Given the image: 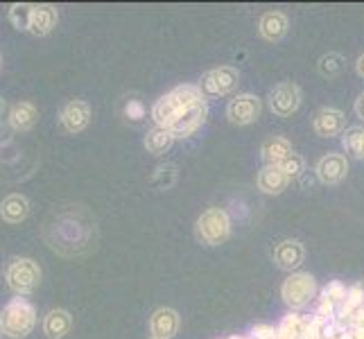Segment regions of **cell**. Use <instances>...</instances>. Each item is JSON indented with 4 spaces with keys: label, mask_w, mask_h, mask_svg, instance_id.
<instances>
[{
    "label": "cell",
    "mask_w": 364,
    "mask_h": 339,
    "mask_svg": "<svg viewBox=\"0 0 364 339\" xmlns=\"http://www.w3.org/2000/svg\"><path fill=\"white\" fill-rule=\"evenodd\" d=\"M199 107H206L202 89L195 84H181L174 86L166 95H161L149 113H152L154 127L172 129L179 120H183L188 113H193Z\"/></svg>",
    "instance_id": "1"
},
{
    "label": "cell",
    "mask_w": 364,
    "mask_h": 339,
    "mask_svg": "<svg viewBox=\"0 0 364 339\" xmlns=\"http://www.w3.org/2000/svg\"><path fill=\"white\" fill-rule=\"evenodd\" d=\"M0 323H3V333L11 339H23L28 337L34 325H36V310L28 298L16 296L3 308L0 315Z\"/></svg>",
    "instance_id": "2"
},
{
    "label": "cell",
    "mask_w": 364,
    "mask_h": 339,
    "mask_svg": "<svg viewBox=\"0 0 364 339\" xmlns=\"http://www.w3.org/2000/svg\"><path fill=\"white\" fill-rule=\"evenodd\" d=\"M197 240L206 247H220L231 235V220L224 208H208L195 222Z\"/></svg>",
    "instance_id": "3"
},
{
    "label": "cell",
    "mask_w": 364,
    "mask_h": 339,
    "mask_svg": "<svg viewBox=\"0 0 364 339\" xmlns=\"http://www.w3.org/2000/svg\"><path fill=\"white\" fill-rule=\"evenodd\" d=\"M5 281L16 296L32 294L41 283V267L32 258H11L5 269Z\"/></svg>",
    "instance_id": "4"
},
{
    "label": "cell",
    "mask_w": 364,
    "mask_h": 339,
    "mask_svg": "<svg viewBox=\"0 0 364 339\" xmlns=\"http://www.w3.org/2000/svg\"><path fill=\"white\" fill-rule=\"evenodd\" d=\"M317 281L312 274L306 271H294L290 274L281 285V298L285 301L287 308H292V312H299L301 308L310 306L317 298Z\"/></svg>",
    "instance_id": "5"
},
{
    "label": "cell",
    "mask_w": 364,
    "mask_h": 339,
    "mask_svg": "<svg viewBox=\"0 0 364 339\" xmlns=\"http://www.w3.org/2000/svg\"><path fill=\"white\" fill-rule=\"evenodd\" d=\"M237 84H240V72L233 66H220L202 75L199 89L208 97H222V95L233 93L237 89Z\"/></svg>",
    "instance_id": "6"
},
{
    "label": "cell",
    "mask_w": 364,
    "mask_h": 339,
    "mask_svg": "<svg viewBox=\"0 0 364 339\" xmlns=\"http://www.w3.org/2000/svg\"><path fill=\"white\" fill-rule=\"evenodd\" d=\"M262 111V102L260 97L254 93H242L233 97L227 104V118L231 124H237V127H245V124H251L260 118Z\"/></svg>",
    "instance_id": "7"
},
{
    "label": "cell",
    "mask_w": 364,
    "mask_h": 339,
    "mask_svg": "<svg viewBox=\"0 0 364 339\" xmlns=\"http://www.w3.org/2000/svg\"><path fill=\"white\" fill-rule=\"evenodd\" d=\"M301 107V89L294 82H281L269 91V109L276 116L287 118Z\"/></svg>",
    "instance_id": "8"
},
{
    "label": "cell",
    "mask_w": 364,
    "mask_h": 339,
    "mask_svg": "<svg viewBox=\"0 0 364 339\" xmlns=\"http://www.w3.org/2000/svg\"><path fill=\"white\" fill-rule=\"evenodd\" d=\"M91 118H93V111H91L89 102H84V99H70L59 113L61 127H64L68 134H82L91 124Z\"/></svg>",
    "instance_id": "9"
},
{
    "label": "cell",
    "mask_w": 364,
    "mask_h": 339,
    "mask_svg": "<svg viewBox=\"0 0 364 339\" xmlns=\"http://www.w3.org/2000/svg\"><path fill=\"white\" fill-rule=\"evenodd\" d=\"M346 292H348V287H346L342 281H331V283L326 285L323 290L319 292V296H317L315 315H319V317H323V319L333 321L335 315H337V310H340V306L344 303Z\"/></svg>",
    "instance_id": "10"
},
{
    "label": "cell",
    "mask_w": 364,
    "mask_h": 339,
    "mask_svg": "<svg viewBox=\"0 0 364 339\" xmlns=\"http://www.w3.org/2000/svg\"><path fill=\"white\" fill-rule=\"evenodd\" d=\"M272 258L276 262V267H281L285 271H296L301 265H304L306 258V249L299 240H281L279 244H274L272 249Z\"/></svg>",
    "instance_id": "11"
},
{
    "label": "cell",
    "mask_w": 364,
    "mask_h": 339,
    "mask_svg": "<svg viewBox=\"0 0 364 339\" xmlns=\"http://www.w3.org/2000/svg\"><path fill=\"white\" fill-rule=\"evenodd\" d=\"M344 127H346L344 113L335 107H323L312 116V129H315V134L321 138L340 136V134H344Z\"/></svg>",
    "instance_id": "12"
},
{
    "label": "cell",
    "mask_w": 364,
    "mask_h": 339,
    "mask_svg": "<svg viewBox=\"0 0 364 339\" xmlns=\"http://www.w3.org/2000/svg\"><path fill=\"white\" fill-rule=\"evenodd\" d=\"M317 177L321 183L326 185H337V183H342L346 179V174H348V161L342 156V154H326L319 158L317 163Z\"/></svg>",
    "instance_id": "13"
},
{
    "label": "cell",
    "mask_w": 364,
    "mask_h": 339,
    "mask_svg": "<svg viewBox=\"0 0 364 339\" xmlns=\"http://www.w3.org/2000/svg\"><path fill=\"white\" fill-rule=\"evenodd\" d=\"M181 325L179 312L172 308H159L149 317V335L154 339H172Z\"/></svg>",
    "instance_id": "14"
},
{
    "label": "cell",
    "mask_w": 364,
    "mask_h": 339,
    "mask_svg": "<svg viewBox=\"0 0 364 339\" xmlns=\"http://www.w3.org/2000/svg\"><path fill=\"white\" fill-rule=\"evenodd\" d=\"M287 28H290V21L283 14V11H265L258 21V32L265 41H281L287 34Z\"/></svg>",
    "instance_id": "15"
},
{
    "label": "cell",
    "mask_w": 364,
    "mask_h": 339,
    "mask_svg": "<svg viewBox=\"0 0 364 339\" xmlns=\"http://www.w3.org/2000/svg\"><path fill=\"white\" fill-rule=\"evenodd\" d=\"M59 11L55 5H34L32 21H30V34L32 36H48L57 28Z\"/></svg>",
    "instance_id": "16"
},
{
    "label": "cell",
    "mask_w": 364,
    "mask_h": 339,
    "mask_svg": "<svg viewBox=\"0 0 364 339\" xmlns=\"http://www.w3.org/2000/svg\"><path fill=\"white\" fill-rule=\"evenodd\" d=\"M73 328V315L64 308L50 310L43 317V335L48 339H64Z\"/></svg>",
    "instance_id": "17"
},
{
    "label": "cell",
    "mask_w": 364,
    "mask_h": 339,
    "mask_svg": "<svg viewBox=\"0 0 364 339\" xmlns=\"http://www.w3.org/2000/svg\"><path fill=\"white\" fill-rule=\"evenodd\" d=\"M28 215H30V199L25 195L11 193L0 202V217L7 224H21Z\"/></svg>",
    "instance_id": "18"
},
{
    "label": "cell",
    "mask_w": 364,
    "mask_h": 339,
    "mask_svg": "<svg viewBox=\"0 0 364 339\" xmlns=\"http://www.w3.org/2000/svg\"><path fill=\"white\" fill-rule=\"evenodd\" d=\"M292 154H294L292 143L283 136H272L260 147V156L265 161V166H281V163Z\"/></svg>",
    "instance_id": "19"
},
{
    "label": "cell",
    "mask_w": 364,
    "mask_h": 339,
    "mask_svg": "<svg viewBox=\"0 0 364 339\" xmlns=\"http://www.w3.org/2000/svg\"><path fill=\"white\" fill-rule=\"evenodd\" d=\"M36 120H39V109H36L32 102H18L9 109V127L14 131H30Z\"/></svg>",
    "instance_id": "20"
},
{
    "label": "cell",
    "mask_w": 364,
    "mask_h": 339,
    "mask_svg": "<svg viewBox=\"0 0 364 339\" xmlns=\"http://www.w3.org/2000/svg\"><path fill=\"white\" fill-rule=\"evenodd\" d=\"M290 179L285 177V172L279 166H265L258 172V188L265 195H281Z\"/></svg>",
    "instance_id": "21"
},
{
    "label": "cell",
    "mask_w": 364,
    "mask_h": 339,
    "mask_svg": "<svg viewBox=\"0 0 364 339\" xmlns=\"http://www.w3.org/2000/svg\"><path fill=\"white\" fill-rule=\"evenodd\" d=\"M308 328V317L301 312H287L276 325V339H301Z\"/></svg>",
    "instance_id": "22"
},
{
    "label": "cell",
    "mask_w": 364,
    "mask_h": 339,
    "mask_svg": "<svg viewBox=\"0 0 364 339\" xmlns=\"http://www.w3.org/2000/svg\"><path fill=\"white\" fill-rule=\"evenodd\" d=\"M360 308H364V281H358L355 285H350V287H348L344 303L340 306V310H337V315H335L337 325H342V323H344L350 315H353V312H358Z\"/></svg>",
    "instance_id": "23"
},
{
    "label": "cell",
    "mask_w": 364,
    "mask_h": 339,
    "mask_svg": "<svg viewBox=\"0 0 364 339\" xmlns=\"http://www.w3.org/2000/svg\"><path fill=\"white\" fill-rule=\"evenodd\" d=\"M174 134L166 127H152L147 131L145 136V149L149 154H154V156H161V154H166L168 149L174 145Z\"/></svg>",
    "instance_id": "24"
},
{
    "label": "cell",
    "mask_w": 364,
    "mask_h": 339,
    "mask_svg": "<svg viewBox=\"0 0 364 339\" xmlns=\"http://www.w3.org/2000/svg\"><path fill=\"white\" fill-rule=\"evenodd\" d=\"M342 145L346 149V154L355 156L364 161V127H350L342 136Z\"/></svg>",
    "instance_id": "25"
},
{
    "label": "cell",
    "mask_w": 364,
    "mask_h": 339,
    "mask_svg": "<svg viewBox=\"0 0 364 339\" xmlns=\"http://www.w3.org/2000/svg\"><path fill=\"white\" fill-rule=\"evenodd\" d=\"M32 11H34V5L30 3H14L9 7V23L14 25L18 32H30Z\"/></svg>",
    "instance_id": "26"
},
{
    "label": "cell",
    "mask_w": 364,
    "mask_h": 339,
    "mask_svg": "<svg viewBox=\"0 0 364 339\" xmlns=\"http://www.w3.org/2000/svg\"><path fill=\"white\" fill-rule=\"evenodd\" d=\"M317 68H319V75H321V77L333 80V77H337V75H342V72H344V68H346V59H344L342 55H337V53H328V55H323V57L319 59Z\"/></svg>",
    "instance_id": "27"
},
{
    "label": "cell",
    "mask_w": 364,
    "mask_h": 339,
    "mask_svg": "<svg viewBox=\"0 0 364 339\" xmlns=\"http://www.w3.org/2000/svg\"><path fill=\"white\" fill-rule=\"evenodd\" d=\"M279 168L285 172V177L292 181V179H299L301 174H304V170H306V161H304V156H299V154L294 152L292 156H287Z\"/></svg>",
    "instance_id": "28"
},
{
    "label": "cell",
    "mask_w": 364,
    "mask_h": 339,
    "mask_svg": "<svg viewBox=\"0 0 364 339\" xmlns=\"http://www.w3.org/2000/svg\"><path fill=\"white\" fill-rule=\"evenodd\" d=\"M124 116L134 122L143 120L145 118V104L141 102V99H129V102L124 104Z\"/></svg>",
    "instance_id": "29"
},
{
    "label": "cell",
    "mask_w": 364,
    "mask_h": 339,
    "mask_svg": "<svg viewBox=\"0 0 364 339\" xmlns=\"http://www.w3.org/2000/svg\"><path fill=\"white\" fill-rule=\"evenodd\" d=\"M251 339H276V328L269 323H256L254 328L249 330Z\"/></svg>",
    "instance_id": "30"
},
{
    "label": "cell",
    "mask_w": 364,
    "mask_h": 339,
    "mask_svg": "<svg viewBox=\"0 0 364 339\" xmlns=\"http://www.w3.org/2000/svg\"><path fill=\"white\" fill-rule=\"evenodd\" d=\"M342 328H360L364 330V308H360L358 312H353L344 323H342Z\"/></svg>",
    "instance_id": "31"
},
{
    "label": "cell",
    "mask_w": 364,
    "mask_h": 339,
    "mask_svg": "<svg viewBox=\"0 0 364 339\" xmlns=\"http://www.w3.org/2000/svg\"><path fill=\"white\" fill-rule=\"evenodd\" d=\"M355 116H358L360 120H364V93L355 99Z\"/></svg>",
    "instance_id": "32"
},
{
    "label": "cell",
    "mask_w": 364,
    "mask_h": 339,
    "mask_svg": "<svg viewBox=\"0 0 364 339\" xmlns=\"http://www.w3.org/2000/svg\"><path fill=\"white\" fill-rule=\"evenodd\" d=\"M346 339H364V330H360V328H346Z\"/></svg>",
    "instance_id": "33"
},
{
    "label": "cell",
    "mask_w": 364,
    "mask_h": 339,
    "mask_svg": "<svg viewBox=\"0 0 364 339\" xmlns=\"http://www.w3.org/2000/svg\"><path fill=\"white\" fill-rule=\"evenodd\" d=\"M355 70H358V75L364 80V55H360L358 57V64H355Z\"/></svg>",
    "instance_id": "34"
},
{
    "label": "cell",
    "mask_w": 364,
    "mask_h": 339,
    "mask_svg": "<svg viewBox=\"0 0 364 339\" xmlns=\"http://www.w3.org/2000/svg\"><path fill=\"white\" fill-rule=\"evenodd\" d=\"M3 113H5V99L0 97V118H3Z\"/></svg>",
    "instance_id": "35"
},
{
    "label": "cell",
    "mask_w": 364,
    "mask_h": 339,
    "mask_svg": "<svg viewBox=\"0 0 364 339\" xmlns=\"http://www.w3.org/2000/svg\"><path fill=\"white\" fill-rule=\"evenodd\" d=\"M224 339H245L242 335H233V337H224Z\"/></svg>",
    "instance_id": "36"
},
{
    "label": "cell",
    "mask_w": 364,
    "mask_h": 339,
    "mask_svg": "<svg viewBox=\"0 0 364 339\" xmlns=\"http://www.w3.org/2000/svg\"><path fill=\"white\" fill-rule=\"evenodd\" d=\"M5 333H3V323H0V337H3Z\"/></svg>",
    "instance_id": "37"
},
{
    "label": "cell",
    "mask_w": 364,
    "mask_h": 339,
    "mask_svg": "<svg viewBox=\"0 0 364 339\" xmlns=\"http://www.w3.org/2000/svg\"><path fill=\"white\" fill-rule=\"evenodd\" d=\"M0 70H3V57H0Z\"/></svg>",
    "instance_id": "38"
},
{
    "label": "cell",
    "mask_w": 364,
    "mask_h": 339,
    "mask_svg": "<svg viewBox=\"0 0 364 339\" xmlns=\"http://www.w3.org/2000/svg\"><path fill=\"white\" fill-rule=\"evenodd\" d=\"M245 339H251V337H249V335H247V337H245Z\"/></svg>",
    "instance_id": "39"
},
{
    "label": "cell",
    "mask_w": 364,
    "mask_h": 339,
    "mask_svg": "<svg viewBox=\"0 0 364 339\" xmlns=\"http://www.w3.org/2000/svg\"><path fill=\"white\" fill-rule=\"evenodd\" d=\"M149 339H154V337H149Z\"/></svg>",
    "instance_id": "40"
}]
</instances>
